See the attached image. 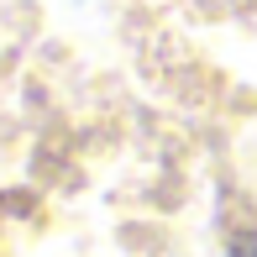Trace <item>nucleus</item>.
<instances>
[{
	"instance_id": "1",
	"label": "nucleus",
	"mask_w": 257,
	"mask_h": 257,
	"mask_svg": "<svg viewBox=\"0 0 257 257\" xmlns=\"http://www.w3.org/2000/svg\"><path fill=\"white\" fill-rule=\"evenodd\" d=\"M231 257H257V241H252V247H247V241H241V247L231 252Z\"/></svg>"
}]
</instances>
